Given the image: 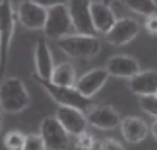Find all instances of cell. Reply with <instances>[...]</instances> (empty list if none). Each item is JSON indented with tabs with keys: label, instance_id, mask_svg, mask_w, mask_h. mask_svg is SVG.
<instances>
[{
	"label": "cell",
	"instance_id": "1",
	"mask_svg": "<svg viewBox=\"0 0 157 150\" xmlns=\"http://www.w3.org/2000/svg\"><path fill=\"white\" fill-rule=\"evenodd\" d=\"M57 45L65 55H69L72 58H80V60L94 58L102 50V43L95 35L77 33V32L57 40Z\"/></svg>",
	"mask_w": 157,
	"mask_h": 150
},
{
	"label": "cell",
	"instance_id": "2",
	"mask_svg": "<svg viewBox=\"0 0 157 150\" xmlns=\"http://www.w3.org/2000/svg\"><path fill=\"white\" fill-rule=\"evenodd\" d=\"M30 103V97L24 82L17 77L3 78L0 87V105L5 114H18Z\"/></svg>",
	"mask_w": 157,
	"mask_h": 150
},
{
	"label": "cell",
	"instance_id": "3",
	"mask_svg": "<svg viewBox=\"0 0 157 150\" xmlns=\"http://www.w3.org/2000/svg\"><path fill=\"white\" fill-rule=\"evenodd\" d=\"M37 82L48 93V97L52 100H55L59 105L74 107V108H78V110H90L92 107H95L90 97H85L75 87H60V85L52 84L50 80H44V78H39V77H37Z\"/></svg>",
	"mask_w": 157,
	"mask_h": 150
},
{
	"label": "cell",
	"instance_id": "4",
	"mask_svg": "<svg viewBox=\"0 0 157 150\" xmlns=\"http://www.w3.org/2000/svg\"><path fill=\"white\" fill-rule=\"evenodd\" d=\"M74 30H75V27H74L67 3L48 9L47 22H45V27H44V33H45L47 39L60 40L67 35H72Z\"/></svg>",
	"mask_w": 157,
	"mask_h": 150
},
{
	"label": "cell",
	"instance_id": "5",
	"mask_svg": "<svg viewBox=\"0 0 157 150\" xmlns=\"http://www.w3.org/2000/svg\"><path fill=\"white\" fill-rule=\"evenodd\" d=\"M13 0H0V67L5 70L9 48L13 35V24H15L17 13L12 7Z\"/></svg>",
	"mask_w": 157,
	"mask_h": 150
},
{
	"label": "cell",
	"instance_id": "6",
	"mask_svg": "<svg viewBox=\"0 0 157 150\" xmlns=\"http://www.w3.org/2000/svg\"><path fill=\"white\" fill-rule=\"evenodd\" d=\"M39 133L42 135L47 150H67L69 147V132L62 127L57 117H45L40 122Z\"/></svg>",
	"mask_w": 157,
	"mask_h": 150
},
{
	"label": "cell",
	"instance_id": "7",
	"mask_svg": "<svg viewBox=\"0 0 157 150\" xmlns=\"http://www.w3.org/2000/svg\"><path fill=\"white\" fill-rule=\"evenodd\" d=\"M17 20L29 30H44L47 22L48 9L32 2V0H22L17 5Z\"/></svg>",
	"mask_w": 157,
	"mask_h": 150
},
{
	"label": "cell",
	"instance_id": "8",
	"mask_svg": "<svg viewBox=\"0 0 157 150\" xmlns=\"http://www.w3.org/2000/svg\"><path fill=\"white\" fill-rule=\"evenodd\" d=\"M90 0H69L70 17H72L74 27L77 33H87V35H95V27L92 20V12H90Z\"/></svg>",
	"mask_w": 157,
	"mask_h": 150
},
{
	"label": "cell",
	"instance_id": "9",
	"mask_svg": "<svg viewBox=\"0 0 157 150\" xmlns=\"http://www.w3.org/2000/svg\"><path fill=\"white\" fill-rule=\"evenodd\" d=\"M140 30V25L136 18L132 17H122L117 18V22L114 24L109 32L105 33V40L110 45H115V47H121V45H125L129 42H132L137 37Z\"/></svg>",
	"mask_w": 157,
	"mask_h": 150
},
{
	"label": "cell",
	"instance_id": "10",
	"mask_svg": "<svg viewBox=\"0 0 157 150\" xmlns=\"http://www.w3.org/2000/svg\"><path fill=\"white\" fill-rule=\"evenodd\" d=\"M55 117L62 123V127L67 130L70 135H80L87 130V115H84V110H78V108L74 107H60L55 112Z\"/></svg>",
	"mask_w": 157,
	"mask_h": 150
},
{
	"label": "cell",
	"instance_id": "11",
	"mask_svg": "<svg viewBox=\"0 0 157 150\" xmlns=\"http://www.w3.org/2000/svg\"><path fill=\"white\" fill-rule=\"evenodd\" d=\"M87 122L89 125L95 127L99 130H112L115 127H121L122 118L112 107L104 105V107H92L89 110Z\"/></svg>",
	"mask_w": 157,
	"mask_h": 150
},
{
	"label": "cell",
	"instance_id": "12",
	"mask_svg": "<svg viewBox=\"0 0 157 150\" xmlns=\"http://www.w3.org/2000/svg\"><path fill=\"white\" fill-rule=\"evenodd\" d=\"M110 77V73L107 72V69H92L87 73H84L80 78H77L75 88L80 93H84L85 97H94L100 88L105 85L107 78Z\"/></svg>",
	"mask_w": 157,
	"mask_h": 150
},
{
	"label": "cell",
	"instance_id": "13",
	"mask_svg": "<svg viewBox=\"0 0 157 150\" xmlns=\"http://www.w3.org/2000/svg\"><path fill=\"white\" fill-rule=\"evenodd\" d=\"M105 69L112 77L121 78H132L136 73L140 72L139 62L130 55H114L107 60Z\"/></svg>",
	"mask_w": 157,
	"mask_h": 150
},
{
	"label": "cell",
	"instance_id": "14",
	"mask_svg": "<svg viewBox=\"0 0 157 150\" xmlns=\"http://www.w3.org/2000/svg\"><path fill=\"white\" fill-rule=\"evenodd\" d=\"M129 90L139 97L157 93V70H144L129 78Z\"/></svg>",
	"mask_w": 157,
	"mask_h": 150
},
{
	"label": "cell",
	"instance_id": "15",
	"mask_svg": "<svg viewBox=\"0 0 157 150\" xmlns=\"http://www.w3.org/2000/svg\"><path fill=\"white\" fill-rule=\"evenodd\" d=\"M33 62H35V72L39 78L44 80H50L52 73H54V58H52L50 48L45 40H39L33 50Z\"/></svg>",
	"mask_w": 157,
	"mask_h": 150
},
{
	"label": "cell",
	"instance_id": "16",
	"mask_svg": "<svg viewBox=\"0 0 157 150\" xmlns=\"http://www.w3.org/2000/svg\"><path fill=\"white\" fill-rule=\"evenodd\" d=\"M90 12H92V20H94V27H95L97 33H104V35H105V33L114 27L115 22H117L114 10H112L110 5H107V3L92 2L90 3Z\"/></svg>",
	"mask_w": 157,
	"mask_h": 150
},
{
	"label": "cell",
	"instance_id": "17",
	"mask_svg": "<svg viewBox=\"0 0 157 150\" xmlns=\"http://www.w3.org/2000/svg\"><path fill=\"white\" fill-rule=\"evenodd\" d=\"M149 127L147 123L144 122L142 118L139 117H125L122 118V123H121V132L124 135V138L129 144H139L142 142L149 133Z\"/></svg>",
	"mask_w": 157,
	"mask_h": 150
},
{
	"label": "cell",
	"instance_id": "18",
	"mask_svg": "<svg viewBox=\"0 0 157 150\" xmlns=\"http://www.w3.org/2000/svg\"><path fill=\"white\" fill-rule=\"evenodd\" d=\"M50 82L55 85H60V87H75L77 73H75L74 65L69 62H62L59 65H55Z\"/></svg>",
	"mask_w": 157,
	"mask_h": 150
},
{
	"label": "cell",
	"instance_id": "19",
	"mask_svg": "<svg viewBox=\"0 0 157 150\" xmlns=\"http://www.w3.org/2000/svg\"><path fill=\"white\" fill-rule=\"evenodd\" d=\"M127 9H130L132 12L140 13L144 17L157 13V3L155 0H124Z\"/></svg>",
	"mask_w": 157,
	"mask_h": 150
},
{
	"label": "cell",
	"instance_id": "20",
	"mask_svg": "<svg viewBox=\"0 0 157 150\" xmlns=\"http://www.w3.org/2000/svg\"><path fill=\"white\" fill-rule=\"evenodd\" d=\"M25 140H27V135L18 132V130H12L5 135L3 138V144L9 150H24V145H25Z\"/></svg>",
	"mask_w": 157,
	"mask_h": 150
},
{
	"label": "cell",
	"instance_id": "21",
	"mask_svg": "<svg viewBox=\"0 0 157 150\" xmlns=\"http://www.w3.org/2000/svg\"><path fill=\"white\" fill-rule=\"evenodd\" d=\"M140 108L145 114L152 115L157 118V95H147V97H140Z\"/></svg>",
	"mask_w": 157,
	"mask_h": 150
},
{
	"label": "cell",
	"instance_id": "22",
	"mask_svg": "<svg viewBox=\"0 0 157 150\" xmlns=\"http://www.w3.org/2000/svg\"><path fill=\"white\" fill-rule=\"evenodd\" d=\"M24 150H47L45 144H44V138L40 133H30L27 135V140H25Z\"/></svg>",
	"mask_w": 157,
	"mask_h": 150
},
{
	"label": "cell",
	"instance_id": "23",
	"mask_svg": "<svg viewBox=\"0 0 157 150\" xmlns=\"http://www.w3.org/2000/svg\"><path fill=\"white\" fill-rule=\"evenodd\" d=\"M95 147V140L90 133H80L77 135V142H75V150H94Z\"/></svg>",
	"mask_w": 157,
	"mask_h": 150
},
{
	"label": "cell",
	"instance_id": "24",
	"mask_svg": "<svg viewBox=\"0 0 157 150\" xmlns=\"http://www.w3.org/2000/svg\"><path fill=\"white\" fill-rule=\"evenodd\" d=\"M100 150H125V147L121 144V142L114 140V138H104L99 144Z\"/></svg>",
	"mask_w": 157,
	"mask_h": 150
},
{
	"label": "cell",
	"instance_id": "25",
	"mask_svg": "<svg viewBox=\"0 0 157 150\" xmlns=\"http://www.w3.org/2000/svg\"><path fill=\"white\" fill-rule=\"evenodd\" d=\"M144 28L147 30V32L151 33V35H157V13H154V15H149V17H145Z\"/></svg>",
	"mask_w": 157,
	"mask_h": 150
},
{
	"label": "cell",
	"instance_id": "26",
	"mask_svg": "<svg viewBox=\"0 0 157 150\" xmlns=\"http://www.w3.org/2000/svg\"><path fill=\"white\" fill-rule=\"evenodd\" d=\"M32 2L45 7V9H52V7H57V5H65V3H69V0H32Z\"/></svg>",
	"mask_w": 157,
	"mask_h": 150
},
{
	"label": "cell",
	"instance_id": "27",
	"mask_svg": "<svg viewBox=\"0 0 157 150\" xmlns=\"http://www.w3.org/2000/svg\"><path fill=\"white\" fill-rule=\"evenodd\" d=\"M151 133H152V137H154L155 140H157V120H155L154 123H152V127H151Z\"/></svg>",
	"mask_w": 157,
	"mask_h": 150
},
{
	"label": "cell",
	"instance_id": "28",
	"mask_svg": "<svg viewBox=\"0 0 157 150\" xmlns=\"http://www.w3.org/2000/svg\"><path fill=\"white\" fill-rule=\"evenodd\" d=\"M90 2H99V3H107V5H110V0H90Z\"/></svg>",
	"mask_w": 157,
	"mask_h": 150
},
{
	"label": "cell",
	"instance_id": "29",
	"mask_svg": "<svg viewBox=\"0 0 157 150\" xmlns=\"http://www.w3.org/2000/svg\"><path fill=\"white\" fill-rule=\"evenodd\" d=\"M13 2H17V0H13Z\"/></svg>",
	"mask_w": 157,
	"mask_h": 150
},
{
	"label": "cell",
	"instance_id": "30",
	"mask_svg": "<svg viewBox=\"0 0 157 150\" xmlns=\"http://www.w3.org/2000/svg\"><path fill=\"white\" fill-rule=\"evenodd\" d=\"M155 95H157V93H155Z\"/></svg>",
	"mask_w": 157,
	"mask_h": 150
}]
</instances>
